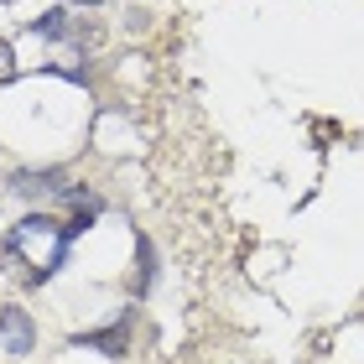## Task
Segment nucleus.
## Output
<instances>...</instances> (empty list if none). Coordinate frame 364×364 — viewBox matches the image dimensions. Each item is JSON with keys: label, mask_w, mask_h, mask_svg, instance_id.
Segmentation results:
<instances>
[{"label": "nucleus", "mask_w": 364, "mask_h": 364, "mask_svg": "<svg viewBox=\"0 0 364 364\" xmlns=\"http://www.w3.org/2000/svg\"><path fill=\"white\" fill-rule=\"evenodd\" d=\"M0 343H6L11 354H31L37 349V328L21 307H6V318H0Z\"/></svg>", "instance_id": "nucleus-1"}, {"label": "nucleus", "mask_w": 364, "mask_h": 364, "mask_svg": "<svg viewBox=\"0 0 364 364\" xmlns=\"http://www.w3.org/2000/svg\"><path fill=\"white\" fill-rule=\"evenodd\" d=\"M73 349H99V354H125V349H130V338H125V323H114V328H99V333H78V338H73Z\"/></svg>", "instance_id": "nucleus-2"}, {"label": "nucleus", "mask_w": 364, "mask_h": 364, "mask_svg": "<svg viewBox=\"0 0 364 364\" xmlns=\"http://www.w3.org/2000/svg\"><path fill=\"white\" fill-rule=\"evenodd\" d=\"M156 281V255H151V240H141V291Z\"/></svg>", "instance_id": "nucleus-4"}, {"label": "nucleus", "mask_w": 364, "mask_h": 364, "mask_svg": "<svg viewBox=\"0 0 364 364\" xmlns=\"http://www.w3.org/2000/svg\"><path fill=\"white\" fill-rule=\"evenodd\" d=\"M0 78H11V47L0 42Z\"/></svg>", "instance_id": "nucleus-5"}, {"label": "nucleus", "mask_w": 364, "mask_h": 364, "mask_svg": "<svg viewBox=\"0 0 364 364\" xmlns=\"http://www.w3.org/2000/svg\"><path fill=\"white\" fill-rule=\"evenodd\" d=\"M63 16H68V11H47L42 21H37V37H47V42H58L63 31H68V21H63Z\"/></svg>", "instance_id": "nucleus-3"}, {"label": "nucleus", "mask_w": 364, "mask_h": 364, "mask_svg": "<svg viewBox=\"0 0 364 364\" xmlns=\"http://www.w3.org/2000/svg\"><path fill=\"white\" fill-rule=\"evenodd\" d=\"M73 6H105V0H73Z\"/></svg>", "instance_id": "nucleus-6"}]
</instances>
